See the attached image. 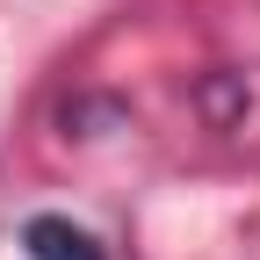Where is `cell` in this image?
<instances>
[{"instance_id": "cell-1", "label": "cell", "mask_w": 260, "mask_h": 260, "mask_svg": "<svg viewBox=\"0 0 260 260\" xmlns=\"http://www.w3.org/2000/svg\"><path fill=\"white\" fill-rule=\"evenodd\" d=\"M22 253H29V260H102V246H94V232H87V224L51 217V210L22 224Z\"/></svg>"}]
</instances>
